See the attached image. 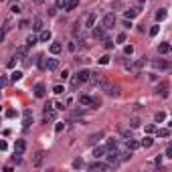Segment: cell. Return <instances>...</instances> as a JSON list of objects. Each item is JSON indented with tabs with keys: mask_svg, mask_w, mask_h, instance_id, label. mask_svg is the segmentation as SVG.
<instances>
[{
	"mask_svg": "<svg viewBox=\"0 0 172 172\" xmlns=\"http://www.w3.org/2000/svg\"><path fill=\"white\" fill-rule=\"evenodd\" d=\"M170 130H172V122H170Z\"/></svg>",
	"mask_w": 172,
	"mask_h": 172,
	"instance_id": "59",
	"label": "cell"
},
{
	"mask_svg": "<svg viewBox=\"0 0 172 172\" xmlns=\"http://www.w3.org/2000/svg\"><path fill=\"white\" fill-rule=\"evenodd\" d=\"M43 160H45V152H36V156H34V160H33V164L39 168L41 164H43Z\"/></svg>",
	"mask_w": 172,
	"mask_h": 172,
	"instance_id": "21",
	"label": "cell"
},
{
	"mask_svg": "<svg viewBox=\"0 0 172 172\" xmlns=\"http://www.w3.org/2000/svg\"><path fill=\"white\" fill-rule=\"evenodd\" d=\"M63 130H65V124H63V122H57V126H55V132H57V134H61Z\"/></svg>",
	"mask_w": 172,
	"mask_h": 172,
	"instance_id": "39",
	"label": "cell"
},
{
	"mask_svg": "<svg viewBox=\"0 0 172 172\" xmlns=\"http://www.w3.org/2000/svg\"><path fill=\"white\" fill-rule=\"evenodd\" d=\"M107 150H109V148H103V146H99V148L93 150V156H95V158H101V156L105 154V152H107Z\"/></svg>",
	"mask_w": 172,
	"mask_h": 172,
	"instance_id": "27",
	"label": "cell"
},
{
	"mask_svg": "<svg viewBox=\"0 0 172 172\" xmlns=\"http://www.w3.org/2000/svg\"><path fill=\"white\" fill-rule=\"evenodd\" d=\"M97 63H99V65H107V63H109V57H107V55H103V57H99Z\"/></svg>",
	"mask_w": 172,
	"mask_h": 172,
	"instance_id": "41",
	"label": "cell"
},
{
	"mask_svg": "<svg viewBox=\"0 0 172 172\" xmlns=\"http://www.w3.org/2000/svg\"><path fill=\"white\" fill-rule=\"evenodd\" d=\"M31 124H33V112H31V109H24V122H23V126L24 128H31Z\"/></svg>",
	"mask_w": 172,
	"mask_h": 172,
	"instance_id": "12",
	"label": "cell"
},
{
	"mask_svg": "<svg viewBox=\"0 0 172 172\" xmlns=\"http://www.w3.org/2000/svg\"><path fill=\"white\" fill-rule=\"evenodd\" d=\"M53 91L57 93V95H61V93L65 91V87H63V85H55V87H53Z\"/></svg>",
	"mask_w": 172,
	"mask_h": 172,
	"instance_id": "42",
	"label": "cell"
},
{
	"mask_svg": "<svg viewBox=\"0 0 172 172\" xmlns=\"http://www.w3.org/2000/svg\"><path fill=\"white\" fill-rule=\"evenodd\" d=\"M166 16H168V10L166 8H160V10L156 12V20H164Z\"/></svg>",
	"mask_w": 172,
	"mask_h": 172,
	"instance_id": "29",
	"label": "cell"
},
{
	"mask_svg": "<svg viewBox=\"0 0 172 172\" xmlns=\"http://www.w3.org/2000/svg\"><path fill=\"white\" fill-rule=\"evenodd\" d=\"M154 164H156V166H162V154L156 158V160H154Z\"/></svg>",
	"mask_w": 172,
	"mask_h": 172,
	"instance_id": "53",
	"label": "cell"
},
{
	"mask_svg": "<svg viewBox=\"0 0 172 172\" xmlns=\"http://www.w3.org/2000/svg\"><path fill=\"white\" fill-rule=\"evenodd\" d=\"M109 168H112V164H109V162L95 160V162H91V164H87V170H91V172H95V170H109Z\"/></svg>",
	"mask_w": 172,
	"mask_h": 172,
	"instance_id": "1",
	"label": "cell"
},
{
	"mask_svg": "<svg viewBox=\"0 0 172 172\" xmlns=\"http://www.w3.org/2000/svg\"><path fill=\"white\" fill-rule=\"evenodd\" d=\"M170 146H172V142H170Z\"/></svg>",
	"mask_w": 172,
	"mask_h": 172,
	"instance_id": "60",
	"label": "cell"
},
{
	"mask_svg": "<svg viewBox=\"0 0 172 172\" xmlns=\"http://www.w3.org/2000/svg\"><path fill=\"white\" fill-rule=\"evenodd\" d=\"M103 89H105V93H107L109 97H117V95H120V87H117V85H112V83H107Z\"/></svg>",
	"mask_w": 172,
	"mask_h": 172,
	"instance_id": "6",
	"label": "cell"
},
{
	"mask_svg": "<svg viewBox=\"0 0 172 172\" xmlns=\"http://www.w3.org/2000/svg\"><path fill=\"white\" fill-rule=\"evenodd\" d=\"M170 132H172L170 128H160V130H156V136H158V138H168V136H170Z\"/></svg>",
	"mask_w": 172,
	"mask_h": 172,
	"instance_id": "24",
	"label": "cell"
},
{
	"mask_svg": "<svg viewBox=\"0 0 172 172\" xmlns=\"http://www.w3.org/2000/svg\"><path fill=\"white\" fill-rule=\"evenodd\" d=\"M47 12H49V16H55V14H57V6H51Z\"/></svg>",
	"mask_w": 172,
	"mask_h": 172,
	"instance_id": "48",
	"label": "cell"
},
{
	"mask_svg": "<svg viewBox=\"0 0 172 172\" xmlns=\"http://www.w3.org/2000/svg\"><path fill=\"white\" fill-rule=\"evenodd\" d=\"M95 20H97V12H89L87 14V20H85V26L87 28H93L95 26Z\"/></svg>",
	"mask_w": 172,
	"mask_h": 172,
	"instance_id": "10",
	"label": "cell"
},
{
	"mask_svg": "<svg viewBox=\"0 0 172 172\" xmlns=\"http://www.w3.org/2000/svg\"><path fill=\"white\" fill-rule=\"evenodd\" d=\"M24 150H26V142H24V140H16V142H14V152H20V154H23Z\"/></svg>",
	"mask_w": 172,
	"mask_h": 172,
	"instance_id": "16",
	"label": "cell"
},
{
	"mask_svg": "<svg viewBox=\"0 0 172 172\" xmlns=\"http://www.w3.org/2000/svg\"><path fill=\"white\" fill-rule=\"evenodd\" d=\"M77 75H79L81 83H87V81L91 79V71H87V69H79V71H77Z\"/></svg>",
	"mask_w": 172,
	"mask_h": 172,
	"instance_id": "9",
	"label": "cell"
},
{
	"mask_svg": "<svg viewBox=\"0 0 172 172\" xmlns=\"http://www.w3.org/2000/svg\"><path fill=\"white\" fill-rule=\"evenodd\" d=\"M18 59H20V57H18V55H16V53H14V57H12L10 61H8V69H12V67H14V65H16V61H18Z\"/></svg>",
	"mask_w": 172,
	"mask_h": 172,
	"instance_id": "36",
	"label": "cell"
},
{
	"mask_svg": "<svg viewBox=\"0 0 172 172\" xmlns=\"http://www.w3.org/2000/svg\"><path fill=\"white\" fill-rule=\"evenodd\" d=\"M172 51V47L168 45V43H160V45H158V53H160V55H166V53H170Z\"/></svg>",
	"mask_w": 172,
	"mask_h": 172,
	"instance_id": "22",
	"label": "cell"
},
{
	"mask_svg": "<svg viewBox=\"0 0 172 172\" xmlns=\"http://www.w3.org/2000/svg\"><path fill=\"white\" fill-rule=\"evenodd\" d=\"M103 138V132H97V134H91L89 136V140H87V144H91V146H95L97 144V140H101Z\"/></svg>",
	"mask_w": 172,
	"mask_h": 172,
	"instance_id": "17",
	"label": "cell"
},
{
	"mask_svg": "<svg viewBox=\"0 0 172 172\" xmlns=\"http://www.w3.org/2000/svg\"><path fill=\"white\" fill-rule=\"evenodd\" d=\"M158 33H160V26H152L150 28V36H156Z\"/></svg>",
	"mask_w": 172,
	"mask_h": 172,
	"instance_id": "43",
	"label": "cell"
},
{
	"mask_svg": "<svg viewBox=\"0 0 172 172\" xmlns=\"http://www.w3.org/2000/svg\"><path fill=\"white\" fill-rule=\"evenodd\" d=\"M126 39H128V34H126V33H120L115 41H117V43H126Z\"/></svg>",
	"mask_w": 172,
	"mask_h": 172,
	"instance_id": "40",
	"label": "cell"
},
{
	"mask_svg": "<svg viewBox=\"0 0 172 172\" xmlns=\"http://www.w3.org/2000/svg\"><path fill=\"white\" fill-rule=\"evenodd\" d=\"M107 148L109 150H117V140H115V138H109V140H107Z\"/></svg>",
	"mask_w": 172,
	"mask_h": 172,
	"instance_id": "32",
	"label": "cell"
},
{
	"mask_svg": "<svg viewBox=\"0 0 172 172\" xmlns=\"http://www.w3.org/2000/svg\"><path fill=\"white\" fill-rule=\"evenodd\" d=\"M85 164H83V160L81 158H77V160H73V168H83Z\"/></svg>",
	"mask_w": 172,
	"mask_h": 172,
	"instance_id": "38",
	"label": "cell"
},
{
	"mask_svg": "<svg viewBox=\"0 0 172 172\" xmlns=\"http://www.w3.org/2000/svg\"><path fill=\"white\" fill-rule=\"evenodd\" d=\"M49 51H51V55H59V53L63 51V45H61V43H51Z\"/></svg>",
	"mask_w": 172,
	"mask_h": 172,
	"instance_id": "15",
	"label": "cell"
},
{
	"mask_svg": "<svg viewBox=\"0 0 172 172\" xmlns=\"http://www.w3.org/2000/svg\"><path fill=\"white\" fill-rule=\"evenodd\" d=\"M112 8H122V2H120V0H114V2H112Z\"/></svg>",
	"mask_w": 172,
	"mask_h": 172,
	"instance_id": "50",
	"label": "cell"
},
{
	"mask_svg": "<svg viewBox=\"0 0 172 172\" xmlns=\"http://www.w3.org/2000/svg\"><path fill=\"white\" fill-rule=\"evenodd\" d=\"M10 77H12V81H20L23 79V73H20V71H12Z\"/></svg>",
	"mask_w": 172,
	"mask_h": 172,
	"instance_id": "35",
	"label": "cell"
},
{
	"mask_svg": "<svg viewBox=\"0 0 172 172\" xmlns=\"http://www.w3.org/2000/svg\"><path fill=\"white\" fill-rule=\"evenodd\" d=\"M124 53H126V55H132V53H134V47H132V45H126V47H124Z\"/></svg>",
	"mask_w": 172,
	"mask_h": 172,
	"instance_id": "45",
	"label": "cell"
},
{
	"mask_svg": "<svg viewBox=\"0 0 172 172\" xmlns=\"http://www.w3.org/2000/svg\"><path fill=\"white\" fill-rule=\"evenodd\" d=\"M33 31H34V33H41V31H45V28H43V20H41L39 16L33 20Z\"/></svg>",
	"mask_w": 172,
	"mask_h": 172,
	"instance_id": "18",
	"label": "cell"
},
{
	"mask_svg": "<svg viewBox=\"0 0 172 172\" xmlns=\"http://www.w3.org/2000/svg\"><path fill=\"white\" fill-rule=\"evenodd\" d=\"M79 83H81V79H79V75L75 73V77L71 79V89H77V85H79Z\"/></svg>",
	"mask_w": 172,
	"mask_h": 172,
	"instance_id": "33",
	"label": "cell"
},
{
	"mask_svg": "<svg viewBox=\"0 0 172 172\" xmlns=\"http://www.w3.org/2000/svg\"><path fill=\"white\" fill-rule=\"evenodd\" d=\"M45 120H55V112L51 109V105L45 107Z\"/></svg>",
	"mask_w": 172,
	"mask_h": 172,
	"instance_id": "30",
	"label": "cell"
},
{
	"mask_svg": "<svg viewBox=\"0 0 172 172\" xmlns=\"http://www.w3.org/2000/svg\"><path fill=\"white\" fill-rule=\"evenodd\" d=\"M93 36H95V39H103V36H105V26H93Z\"/></svg>",
	"mask_w": 172,
	"mask_h": 172,
	"instance_id": "13",
	"label": "cell"
},
{
	"mask_svg": "<svg viewBox=\"0 0 172 172\" xmlns=\"http://www.w3.org/2000/svg\"><path fill=\"white\" fill-rule=\"evenodd\" d=\"M103 43H105V49H114V41H112V39H105V41H103Z\"/></svg>",
	"mask_w": 172,
	"mask_h": 172,
	"instance_id": "44",
	"label": "cell"
},
{
	"mask_svg": "<svg viewBox=\"0 0 172 172\" xmlns=\"http://www.w3.org/2000/svg\"><path fill=\"white\" fill-rule=\"evenodd\" d=\"M140 12H142V6H134V8H128V10L124 12V16H126V18H130V20H132V18H134V16H138V14H140Z\"/></svg>",
	"mask_w": 172,
	"mask_h": 172,
	"instance_id": "7",
	"label": "cell"
},
{
	"mask_svg": "<svg viewBox=\"0 0 172 172\" xmlns=\"http://www.w3.org/2000/svg\"><path fill=\"white\" fill-rule=\"evenodd\" d=\"M79 103L81 105H93V99L89 95H79Z\"/></svg>",
	"mask_w": 172,
	"mask_h": 172,
	"instance_id": "25",
	"label": "cell"
},
{
	"mask_svg": "<svg viewBox=\"0 0 172 172\" xmlns=\"http://www.w3.org/2000/svg\"><path fill=\"white\" fill-rule=\"evenodd\" d=\"M14 115H16L14 109H6V117H14Z\"/></svg>",
	"mask_w": 172,
	"mask_h": 172,
	"instance_id": "52",
	"label": "cell"
},
{
	"mask_svg": "<svg viewBox=\"0 0 172 172\" xmlns=\"http://www.w3.org/2000/svg\"><path fill=\"white\" fill-rule=\"evenodd\" d=\"M36 67L43 69V71H45V69H49V59H47L45 55H39V57H36Z\"/></svg>",
	"mask_w": 172,
	"mask_h": 172,
	"instance_id": "8",
	"label": "cell"
},
{
	"mask_svg": "<svg viewBox=\"0 0 172 172\" xmlns=\"http://www.w3.org/2000/svg\"><path fill=\"white\" fill-rule=\"evenodd\" d=\"M77 4H79V0H69V2H67V6H65V10H67V12L75 10V8H77Z\"/></svg>",
	"mask_w": 172,
	"mask_h": 172,
	"instance_id": "28",
	"label": "cell"
},
{
	"mask_svg": "<svg viewBox=\"0 0 172 172\" xmlns=\"http://www.w3.org/2000/svg\"><path fill=\"white\" fill-rule=\"evenodd\" d=\"M130 126H132V128H138V126H140V120H138V117H134V120H132V124H130Z\"/></svg>",
	"mask_w": 172,
	"mask_h": 172,
	"instance_id": "51",
	"label": "cell"
},
{
	"mask_svg": "<svg viewBox=\"0 0 172 172\" xmlns=\"http://www.w3.org/2000/svg\"><path fill=\"white\" fill-rule=\"evenodd\" d=\"M2 2H4V0H2Z\"/></svg>",
	"mask_w": 172,
	"mask_h": 172,
	"instance_id": "61",
	"label": "cell"
},
{
	"mask_svg": "<svg viewBox=\"0 0 172 172\" xmlns=\"http://www.w3.org/2000/svg\"><path fill=\"white\" fill-rule=\"evenodd\" d=\"M154 132H156L154 124H148V126H146V134H154Z\"/></svg>",
	"mask_w": 172,
	"mask_h": 172,
	"instance_id": "46",
	"label": "cell"
},
{
	"mask_svg": "<svg viewBox=\"0 0 172 172\" xmlns=\"http://www.w3.org/2000/svg\"><path fill=\"white\" fill-rule=\"evenodd\" d=\"M154 144V138L152 136H144V140H142V148H150Z\"/></svg>",
	"mask_w": 172,
	"mask_h": 172,
	"instance_id": "26",
	"label": "cell"
},
{
	"mask_svg": "<svg viewBox=\"0 0 172 172\" xmlns=\"http://www.w3.org/2000/svg\"><path fill=\"white\" fill-rule=\"evenodd\" d=\"M33 2H36V4H41V2H43V0H33Z\"/></svg>",
	"mask_w": 172,
	"mask_h": 172,
	"instance_id": "58",
	"label": "cell"
},
{
	"mask_svg": "<svg viewBox=\"0 0 172 172\" xmlns=\"http://www.w3.org/2000/svg\"><path fill=\"white\" fill-rule=\"evenodd\" d=\"M126 146L130 150H138L140 146H142V142H138V140H134V138H128V142H126Z\"/></svg>",
	"mask_w": 172,
	"mask_h": 172,
	"instance_id": "14",
	"label": "cell"
},
{
	"mask_svg": "<svg viewBox=\"0 0 172 172\" xmlns=\"http://www.w3.org/2000/svg\"><path fill=\"white\" fill-rule=\"evenodd\" d=\"M10 10L14 12V14H20V12H23V10H20V6H18V4H14V6H12Z\"/></svg>",
	"mask_w": 172,
	"mask_h": 172,
	"instance_id": "49",
	"label": "cell"
},
{
	"mask_svg": "<svg viewBox=\"0 0 172 172\" xmlns=\"http://www.w3.org/2000/svg\"><path fill=\"white\" fill-rule=\"evenodd\" d=\"M28 26V20H20V28H26Z\"/></svg>",
	"mask_w": 172,
	"mask_h": 172,
	"instance_id": "57",
	"label": "cell"
},
{
	"mask_svg": "<svg viewBox=\"0 0 172 172\" xmlns=\"http://www.w3.org/2000/svg\"><path fill=\"white\" fill-rule=\"evenodd\" d=\"M122 134H124L126 138H132V132H130V130H122Z\"/></svg>",
	"mask_w": 172,
	"mask_h": 172,
	"instance_id": "54",
	"label": "cell"
},
{
	"mask_svg": "<svg viewBox=\"0 0 172 172\" xmlns=\"http://www.w3.org/2000/svg\"><path fill=\"white\" fill-rule=\"evenodd\" d=\"M93 83V85H99V87H105L109 81H107V77L105 75H99V73H91V79H89Z\"/></svg>",
	"mask_w": 172,
	"mask_h": 172,
	"instance_id": "2",
	"label": "cell"
},
{
	"mask_svg": "<svg viewBox=\"0 0 172 172\" xmlns=\"http://www.w3.org/2000/svg\"><path fill=\"white\" fill-rule=\"evenodd\" d=\"M164 120H166V114H164V112H156V114H154V122H156V124H160Z\"/></svg>",
	"mask_w": 172,
	"mask_h": 172,
	"instance_id": "31",
	"label": "cell"
},
{
	"mask_svg": "<svg viewBox=\"0 0 172 172\" xmlns=\"http://www.w3.org/2000/svg\"><path fill=\"white\" fill-rule=\"evenodd\" d=\"M105 158H107V162H109V164H112V166H115V164H117V162L122 160V156H120V150H109V152H107V156H105Z\"/></svg>",
	"mask_w": 172,
	"mask_h": 172,
	"instance_id": "4",
	"label": "cell"
},
{
	"mask_svg": "<svg viewBox=\"0 0 172 172\" xmlns=\"http://www.w3.org/2000/svg\"><path fill=\"white\" fill-rule=\"evenodd\" d=\"M51 36H53V34H51V31H41V34H39V39H41V43H49V41H51Z\"/></svg>",
	"mask_w": 172,
	"mask_h": 172,
	"instance_id": "20",
	"label": "cell"
},
{
	"mask_svg": "<svg viewBox=\"0 0 172 172\" xmlns=\"http://www.w3.org/2000/svg\"><path fill=\"white\" fill-rule=\"evenodd\" d=\"M156 95H160V97H166V95H168V83H160V85L156 87Z\"/></svg>",
	"mask_w": 172,
	"mask_h": 172,
	"instance_id": "11",
	"label": "cell"
},
{
	"mask_svg": "<svg viewBox=\"0 0 172 172\" xmlns=\"http://www.w3.org/2000/svg\"><path fill=\"white\" fill-rule=\"evenodd\" d=\"M39 41H41V39H39L36 34H28V36H26V47L31 49V47H34L36 43H39Z\"/></svg>",
	"mask_w": 172,
	"mask_h": 172,
	"instance_id": "19",
	"label": "cell"
},
{
	"mask_svg": "<svg viewBox=\"0 0 172 172\" xmlns=\"http://www.w3.org/2000/svg\"><path fill=\"white\" fill-rule=\"evenodd\" d=\"M69 51H77V45L75 43H69Z\"/></svg>",
	"mask_w": 172,
	"mask_h": 172,
	"instance_id": "56",
	"label": "cell"
},
{
	"mask_svg": "<svg viewBox=\"0 0 172 172\" xmlns=\"http://www.w3.org/2000/svg\"><path fill=\"white\" fill-rule=\"evenodd\" d=\"M117 23V20H115V14L114 12H109V14H105V16H103V20H101V24L103 26H105V31H109V28H114V24Z\"/></svg>",
	"mask_w": 172,
	"mask_h": 172,
	"instance_id": "3",
	"label": "cell"
},
{
	"mask_svg": "<svg viewBox=\"0 0 172 172\" xmlns=\"http://www.w3.org/2000/svg\"><path fill=\"white\" fill-rule=\"evenodd\" d=\"M59 77H61V79H69V71H67V69H63V71H61V75H59Z\"/></svg>",
	"mask_w": 172,
	"mask_h": 172,
	"instance_id": "47",
	"label": "cell"
},
{
	"mask_svg": "<svg viewBox=\"0 0 172 172\" xmlns=\"http://www.w3.org/2000/svg\"><path fill=\"white\" fill-rule=\"evenodd\" d=\"M166 156L172 160V146H168V150H166Z\"/></svg>",
	"mask_w": 172,
	"mask_h": 172,
	"instance_id": "55",
	"label": "cell"
},
{
	"mask_svg": "<svg viewBox=\"0 0 172 172\" xmlns=\"http://www.w3.org/2000/svg\"><path fill=\"white\" fill-rule=\"evenodd\" d=\"M154 67H156V69H168V67H170V63L164 61V59H162V61H160V59H156V61H154Z\"/></svg>",
	"mask_w": 172,
	"mask_h": 172,
	"instance_id": "23",
	"label": "cell"
},
{
	"mask_svg": "<svg viewBox=\"0 0 172 172\" xmlns=\"http://www.w3.org/2000/svg\"><path fill=\"white\" fill-rule=\"evenodd\" d=\"M57 67H59V61H57V59H49V69H51V71H55Z\"/></svg>",
	"mask_w": 172,
	"mask_h": 172,
	"instance_id": "34",
	"label": "cell"
},
{
	"mask_svg": "<svg viewBox=\"0 0 172 172\" xmlns=\"http://www.w3.org/2000/svg\"><path fill=\"white\" fill-rule=\"evenodd\" d=\"M34 97H39V99H43V97H45L47 95V87L45 85H43V83H36V85H34Z\"/></svg>",
	"mask_w": 172,
	"mask_h": 172,
	"instance_id": "5",
	"label": "cell"
},
{
	"mask_svg": "<svg viewBox=\"0 0 172 172\" xmlns=\"http://www.w3.org/2000/svg\"><path fill=\"white\" fill-rule=\"evenodd\" d=\"M67 2H69V0H55V6H57V8H65Z\"/></svg>",
	"mask_w": 172,
	"mask_h": 172,
	"instance_id": "37",
	"label": "cell"
}]
</instances>
